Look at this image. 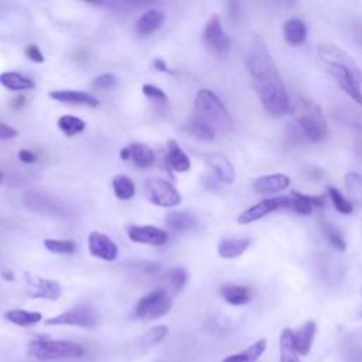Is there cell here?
<instances>
[{"label": "cell", "instance_id": "cell-1", "mask_svg": "<svg viewBox=\"0 0 362 362\" xmlns=\"http://www.w3.org/2000/svg\"><path fill=\"white\" fill-rule=\"evenodd\" d=\"M243 55L253 89L263 109L274 117L286 115L290 110L288 95L263 38L252 35Z\"/></svg>", "mask_w": 362, "mask_h": 362}, {"label": "cell", "instance_id": "cell-2", "mask_svg": "<svg viewBox=\"0 0 362 362\" xmlns=\"http://www.w3.org/2000/svg\"><path fill=\"white\" fill-rule=\"evenodd\" d=\"M318 57L334 76L341 89L359 106H362V86L361 71L354 58L342 48L334 44H320Z\"/></svg>", "mask_w": 362, "mask_h": 362}, {"label": "cell", "instance_id": "cell-3", "mask_svg": "<svg viewBox=\"0 0 362 362\" xmlns=\"http://www.w3.org/2000/svg\"><path fill=\"white\" fill-rule=\"evenodd\" d=\"M293 113L307 140L311 143H320L325 140L328 134V124L321 107L315 102L300 96L294 105Z\"/></svg>", "mask_w": 362, "mask_h": 362}, {"label": "cell", "instance_id": "cell-4", "mask_svg": "<svg viewBox=\"0 0 362 362\" xmlns=\"http://www.w3.org/2000/svg\"><path fill=\"white\" fill-rule=\"evenodd\" d=\"M198 117L211 124L215 130L230 132L233 129V119L221 100V98L211 89L202 88L197 92L194 100Z\"/></svg>", "mask_w": 362, "mask_h": 362}, {"label": "cell", "instance_id": "cell-5", "mask_svg": "<svg viewBox=\"0 0 362 362\" xmlns=\"http://www.w3.org/2000/svg\"><path fill=\"white\" fill-rule=\"evenodd\" d=\"M85 349L82 345L64 341V339H34L27 346V355L37 361H59V359H78L83 356Z\"/></svg>", "mask_w": 362, "mask_h": 362}, {"label": "cell", "instance_id": "cell-6", "mask_svg": "<svg viewBox=\"0 0 362 362\" xmlns=\"http://www.w3.org/2000/svg\"><path fill=\"white\" fill-rule=\"evenodd\" d=\"M173 307V297L161 290L156 288L146 296L140 297L134 305V317L143 321H151L165 315Z\"/></svg>", "mask_w": 362, "mask_h": 362}, {"label": "cell", "instance_id": "cell-7", "mask_svg": "<svg viewBox=\"0 0 362 362\" xmlns=\"http://www.w3.org/2000/svg\"><path fill=\"white\" fill-rule=\"evenodd\" d=\"M202 42L205 48L215 57H225L230 49V40L223 31L221 17L218 14H212L204 30H202Z\"/></svg>", "mask_w": 362, "mask_h": 362}, {"label": "cell", "instance_id": "cell-8", "mask_svg": "<svg viewBox=\"0 0 362 362\" xmlns=\"http://www.w3.org/2000/svg\"><path fill=\"white\" fill-rule=\"evenodd\" d=\"M147 199L157 206H175L181 202V195L177 188L167 180L160 177H151L144 184Z\"/></svg>", "mask_w": 362, "mask_h": 362}, {"label": "cell", "instance_id": "cell-9", "mask_svg": "<svg viewBox=\"0 0 362 362\" xmlns=\"http://www.w3.org/2000/svg\"><path fill=\"white\" fill-rule=\"evenodd\" d=\"M45 325H69V327H81V328H92L96 325V314L92 308L86 305H78L69 310L62 311L58 315L47 318L44 321Z\"/></svg>", "mask_w": 362, "mask_h": 362}, {"label": "cell", "instance_id": "cell-10", "mask_svg": "<svg viewBox=\"0 0 362 362\" xmlns=\"http://www.w3.org/2000/svg\"><path fill=\"white\" fill-rule=\"evenodd\" d=\"M24 202L28 208H31L35 212L47 214V215H54V216H66L68 215V208L58 201L57 198L38 192V191H30L24 195Z\"/></svg>", "mask_w": 362, "mask_h": 362}, {"label": "cell", "instance_id": "cell-11", "mask_svg": "<svg viewBox=\"0 0 362 362\" xmlns=\"http://www.w3.org/2000/svg\"><path fill=\"white\" fill-rule=\"evenodd\" d=\"M24 277H25V283L28 286L30 297L55 301L62 294V288H61L59 283L55 280L44 279L40 276H33L30 273H25Z\"/></svg>", "mask_w": 362, "mask_h": 362}, {"label": "cell", "instance_id": "cell-12", "mask_svg": "<svg viewBox=\"0 0 362 362\" xmlns=\"http://www.w3.org/2000/svg\"><path fill=\"white\" fill-rule=\"evenodd\" d=\"M127 236L134 243L161 246L168 240V233L153 225H129Z\"/></svg>", "mask_w": 362, "mask_h": 362}, {"label": "cell", "instance_id": "cell-13", "mask_svg": "<svg viewBox=\"0 0 362 362\" xmlns=\"http://www.w3.org/2000/svg\"><path fill=\"white\" fill-rule=\"evenodd\" d=\"M88 250L93 257L105 262H113L119 255L117 245L107 235L98 230H93L89 233Z\"/></svg>", "mask_w": 362, "mask_h": 362}, {"label": "cell", "instance_id": "cell-14", "mask_svg": "<svg viewBox=\"0 0 362 362\" xmlns=\"http://www.w3.org/2000/svg\"><path fill=\"white\" fill-rule=\"evenodd\" d=\"M48 96L57 102L76 105V106H86V107H96L99 106V99L89 92L83 90H72V89H61V90H51Z\"/></svg>", "mask_w": 362, "mask_h": 362}, {"label": "cell", "instance_id": "cell-15", "mask_svg": "<svg viewBox=\"0 0 362 362\" xmlns=\"http://www.w3.org/2000/svg\"><path fill=\"white\" fill-rule=\"evenodd\" d=\"M280 209V201L279 197H273V198H266L259 201L257 204H255L253 206L245 209L243 212H240V215L238 216V223L240 225H247L252 223L263 216H266L267 214Z\"/></svg>", "mask_w": 362, "mask_h": 362}, {"label": "cell", "instance_id": "cell-16", "mask_svg": "<svg viewBox=\"0 0 362 362\" xmlns=\"http://www.w3.org/2000/svg\"><path fill=\"white\" fill-rule=\"evenodd\" d=\"M206 164L212 168L215 175L223 184H233L235 181V168L228 157L221 153H206L204 156Z\"/></svg>", "mask_w": 362, "mask_h": 362}, {"label": "cell", "instance_id": "cell-17", "mask_svg": "<svg viewBox=\"0 0 362 362\" xmlns=\"http://www.w3.org/2000/svg\"><path fill=\"white\" fill-rule=\"evenodd\" d=\"M187 279H188V274L184 267H181V266L171 267V269L165 270L164 274L161 276L158 288L167 291L171 297L177 296L184 288Z\"/></svg>", "mask_w": 362, "mask_h": 362}, {"label": "cell", "instance_id": "cell-18", "mask_svg": "<svg viewBox=\"0 0 362 362\" xmlns=\"http://www.w3.org/2000/svg\"><path fill=\"white\" fill-rule=\"evenodd\" d=\"M290 185V178L286 174H267L256 178L252 182V189L257 194L280 192Z\"/></svg>", "mask_w": 362, "mask_h": 362}, {"label": "cell", "instance_id": "cell-19", "mask_svg": "<svg viewBox=\"0 0 362 362\" xmlns=\"http://www.w3.org/2000/svg\"><path fill=\"white\" fill-rule=\"evenodd\" d=\"M164 20L165 14L163 10L148 8L136 20L134 30L140 35H150L164 24Z\"/></svg>", "mask_w": 362, "mask_h": 362}, {"label": "cell", "instance_id": "cell-20", "mask_svg": "<svg viewBox=\"0 0 362 362\" xmlns=\"http://www.w3.org/2000/svg\"><path fill=\"white\" fill-rule=\"evenodd\" d=\"M317 334V324L314 321H307L293 331V341L298 355L305 356L310 354L314 338Z\"/></svg>", "mask_w": 362, "mask_h": 362}, {"label": "cell", "instance_id": "cell-21", "mask_svg": "<svg viewBox=\"0 0 362 362\" xmlns=\"http://www.w3.org/2000/svg\"><path fill=\"white\" fill-rule=\"evenodd\" d=\"M165 161H167V165L177 173H187L191 167L189 157L187 156V153L180 147V144L174 139H170L167 141Z\"/></svg>", "mask_w": 362, "mask_h": 362}, {"label": "cell", "instance_id": "cell-22", "mask_svg": "<svg viewBox=\"0 0 362 362\" xmlns=\"http://www.w3.org/2000/svg\"><path fill=\"white\" fill-rule=\"evenodd\" d=\"M252 245L250 238H225L218 243V255L222 259H236Z\"/></svg>", "mask_w": 362, "mask_h": 362}, {"label": "cell", "instance_id": "cell-23", "mask_svg": "<svg viewBox=\"0 0 362 362\" xmlns=\"http://www.w3.org/2000/svg\"><path fill=\"white\" fill-rule=\"evenodd\" d=\"M165 225L174 230L185 232L192 230L198 226V221L194 214L188 211H170L164 219Z\"/></svg>", "mask_w": 362, "mask_h": 362}, {"label": "cell", "instance_id": "cell-24", "mask_svg": "<svg viewBox=\"0 0 362 362\" xmlns=\"http://www.w3.org/2000/svg\"><path fill=\"white\" fill-rule=\"evenodd\" d=\"M221 296L222 298L232 304V305H243L247 304L253 294L252 288L247 286H240V284H225L221 287Z\"/></svg>", "mask_w": 362, "mask_h": 362}, {"label": "cell", "instance_id": "cell-25", "mask_svg": "<svg viewBox=\"0 0 362 362\" xmlns=\"http://www.w3.org/2000/svg\"><path fill=\"white\" fill-rule=\"evenodd\" d=\"M266 346L267 341L264 338H260L256 342L250 344L243 351L225 356L221 362H256L264 354Z\"/></svg>", "mask_w": 362, "mask_h": 362}, {"label": "cell", "instance_id": "cell-26", "mask_svg": "<svg viewBox=\"0 0 362 362\" xmlns=\"http://www.w3.org/2000/svg\"><path fill=\"white\" fill-rule=\"evenodd\" d=\"M3 318L17 327H33L38 324L42 320V314L38 311H28L23 308H14V310H7L3 314Z\"/></svg>", "mask_w": 362, "mask_h": 362}, {"label": "cell", "instance_id": "cell-27", "mask_svg": "<svg viewBox=\"0 0 362 362\" xmlns=\"http://www.w3.org/2000/svg\"><path fill=\"white\" fill-rule=\"evenodd\" d=\"M130 160L139 168H148L153 165L156 156L150 146L144 143H132L127 146Z\"/></svg>", "mask_w": 362, "mask_h": 362}, {"label": "cell", "instance_id": "cell-28", "mask_svg": "<svg viewBox=\"0 0 362 362\" xmlns=\"http://www.w3.org/2000/svg\"><path fill=\"white\" fill-rule=\"evenodd\" d=\"M283 34L290 45H301L307 38V27L300 18H288L283 25Z\"/></svg>", "mask_w": 362, "mask_h": 362}, {"label": "cell", "instance_id": "cell-29", "mask_svg": "<svg viewBox=\"0 0 362 362\" xmlns=\"http://www.w3.org/2000/svg\"><path fill=\"white\" fill-rule=\"evenodd\" d=\"M279 354H280V362H300L298 352L293 341V329L283 328V331L280 332Z\"/></svg>", "mask_w": 362, "mask_h": 362}, {"label": "cell", "instance_id": "cell-30", "mask_svg": "<svg viewBox=\"0 0 362 362\" xmlns=\"http://www.w3.org/2000/svg\"><path fill=\"white\" fill-rule=\"evenodd\" d=\"M184 130L194 139L201 140V141H212L215 139V129L208 124L206 122H204L202 119H199L198 116L191 119L189 122H187Z\"/></svg>", "mask_w": 362, "mask_h": 362}, {"label": "cell", "instance_id": "cell-31", "mask_svg": "<svg viewBox=\"0 0 362 362\" xmlns=\"http://www.w3.org/2000/svg\"><path fill=\"white\" fill-rule=\"evenodd\" d=\"M0 82L4 88L10 89V90H28L35 88V83L31 78L21 75L20 72H3L0 75Z\"/></svg>", "mask_w": 362, "mask_h": 362}, {"label": "cell", "instance_id": "cell-32", "mask_svg": "<svg viewBox=\"0 0 362 362\" xmlns=\"http://www.w3.org/2000/svg\"><path fill=\"white\" fill-rule=\"evenodd\" d=\"M112 187H113V191H115V195L119 198V199H130L134 197V192H136V188H134V182L130 177L127 175H116L113 177L112 180Z\"/></svg>", "mask_w": 362, "mask_h": 362}, {"label": "cell", "instance_id": "cell-33", "mask_svg": "<svg viewBox=\"0 0 362 362\" xmlns=\"http://www.w3.org/2000/svg\"><path fill=\"white\" fill-rule=\"evenodd\" d=\"M58 127L59 130L68 136V137H72L75 134H79L85 130L86 127V123L85 120L76 117V116H71V115H64L58 119Z\"/></svg>", "mask_w": 362, "mask_h": 362}, {"label": "cell", "instance_id": "cell-34", "mask_svg": "<svg viewBox=\"0 0 362 362\" xmlns=\"http://www.w3.org/2000/svg\"><path fill=\"white\" fill-rule=\"evenodd\" d=\"M345 187L352 199V204L362 202V175L359 173H346L345 177Z\"/></svg>", "mask_w": 362, "mask_h": 362}, {"label": "cell", "instance_id": "cell-35", "mask_svg": "<svg viewBox=\"0 0 362 362\" xmlns=\"http://www.w3.org/2000/svg\"><path fill=\"white\" fill-rule=\"evenodd\" d=\"M328 194H329V197H331V201H332L334 208H335L339 214H342V215H349V214H352V211H354L352 202L348 201V199L345 198V195H344L338 188L329 185V187H328Z\"/></svg>", "mask_w": 362, "mask_h": 362}, {"label": "cell", "instance_id": "cell-36", "mask_svg": "<svg viewBox=\"0 0 362 362\" xmlns=\"http://www.w3.org/2000/svg\"><path fill=\"white\" fill-rule=\"evenodd\" d=\"M322 232L327 238V240L329 242V245L338 250V252H345L346 249V242L344 239V235L341 233V230L338 228H335V225L331 223H324L322 225Z\"/></svg>", "mask_w": 362, "mask_h": 362}, {"label": "cell", "instance_id": "cell-37", "mask_svg": "<svg viewBox=\"0 0 362 362\" xmlns=\"http://www.w3.org/2000/svg\"><path fill=\"white\" fill-rule=\"evenodd\" d=\"M42 245L51 253L57 255H71L76 250L74 240H59V239H44Z\"/></svg>", "mask_w": 362, "mask_h": 362}, {"label": "cell", "instance_id": "cell-38", "mask_svg": "<svg viewBox=\"0 0 362 362\" xmlns=\"http://www.w3.org/2000/svg\"><path fill=\"white\" fill-rule=\"evenodd\" d=\"M168 334V328L165 325H156L150 328L144 335H143V344L144 345H156L160 344Z\"/></svg>", "mask_w": 362, "mask_h": 362}, {"label": "cell", "instance_id": "cell-39", "mask_svg": "<svg viewBox=\"0 0 362 362\" xmlns=\"http://www.w3.org/2000/svg\"><path fill=\"white\" fill-rule=\"evenodd\" d=\"M117 85V79L113 74H102V75H98L93 81H92V86L96 88V89H102V90H106V89H112Z\"/></svg>", "mask_w": 362, "mask_h": 362}, {"label": "cell", "instance_id": "cell-40", "mask_svg": "<svg viewBox=\"0 0 362 362\" xmlns=\"http://www.w3.org/2000/svg\"><path fill=\"white\" fill-rule=\"evenodd\" d=\"M141 92L146 98H148L151 100H156V102H167V99H168L165 92L161 88L150 85V83H144L141 86Z\"/></svg>", "mask_w": 362, "mask_h": 362}, {"label": "cell", "instance_id": "cell-41", "mask_svg": "<svg viewBox=\"0 0 362 362\" xmlns=\"http://www.w3.org/2000/svg\"><path fill=\"white\" fill-rule=\"evenodd\" d=\"M291 195L297 197L298 199L304 201L305 204L311 205L313 208H314V206H324V202H325V199H324L322 195H307V194L298 192V191H296V189L291 191Z\"/></svg>", "mask_w": 362, "mask_h": 362}, {"label": "cell", "instance_id": "cell-42", "mask_svg": "<svg viewBox=\"0 0 362 362\" xmlns=\"http://www.w3.org/2000/svg\"><path fill=\"white\" fill-rule=\"evenodd\" d=\"M24 54H25V57H27L30 61H33V62H37V64L44 62V55H42V52L40 51V48H38L35 44L27 45L25 49H24Z\"/></svg>", "mask_w": 362, "mask_h": 362}, {"label": "cell", "instance_id": "cell-43", "mask_svg": "<svg viewBox=\"0 0 362 362\" xmlns=\"http://www.w3.org/2000/svg\"><path fill=\"white\" fill-rule=\"evenodd\" d=\"M18 136V130L4 122L0 123V140L6 141V140H11L14 137Z\"/></svg>", "mask_w": 362, "mask_h": 362}, {"label": "cell", "instance_id": "cell-44", "mask_svg": "<svg viewBox=\"0 0 362 362\" xmlns=\"http://www.w3.org/2000/svg\"><path fill=\"white\" fill-rule=\"evenodd\" d=\"M17 157H18V160H20L21 163H24V164H33V163L37 161V156H35L33 151L27 150V148L20 150L18 154H17Z\"/></svg>", "mask_w": 362, "mask_h": 362}, {"label": "cell", "instance_id": "cell-45", "mask_svg": "<svg viewBox=\"0 0 362 362\" xmlns=\"http://www.w3.org/2000/svg\"><path fill=\"white\" fill-rule=\"evenodd\" d=\"M153 68L156 71H158V72H165V74H171L173 72L161 58H154L153 59Z\"/></svg>", "mask_w": 362, "mask_h": 362}, {"label": "cell", "instance_id": "cell-46", "mask_svg": "<svg viewBox=\"0 0 362 362\" xmlns=\"http://www.w3.org/2000/svg\"><path fill=\"white\" fill-rule=\"evenodd\" d=\"M25 105V98L24 96H18V98H16L14 100H11V106L14 107V109H20V107H23Z\"/></svg>", "mask_w": 362, "mask_h": 362}, {"label": "cell", "instance_id": "cell-47", "mask_svg": "<svg viewBox=\"0 0 362 362\" xmlns=\"http://www.w3.org/2000/svg\"><path fill=\"white\" fill-rule=\"evenodd\" d=\"M8 270H3V273H1V276H3V279H6V280H8V281H11L13 279H14V276L13 274H8L7 273Z\"/></svg>", "mask_w": 362, "mask_h": 362}, {"label": "cell", "instance_id": "cell-48", "mask_svg": "<svg viewBox=\"0 0 362 362\" xmlns=\"http://www.w3.org/2000/svg\"><path fill=\"white\" fill-rule=\"evenodd\" d=\"M361 317H362V311H361Z\"/></svg>", "mask_w": 362, "mask_h": 362}]
</instances>
